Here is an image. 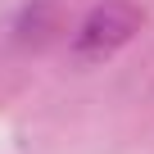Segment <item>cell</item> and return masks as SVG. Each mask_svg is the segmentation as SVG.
Listing matches in <instances>:
<instances>
[{"instance_id":"obj_1","label":"cell","mask_w":154,"mask_h":154,"mask_svg":"<svg viewBox=\"0 0 154 154\" xmlns=\"http://www.w3.org/2000/svg\"><path fill=\"white\" fill-rule=\"evenodd\" d=\"M140 5L136 0H100V5L86 14L82 32H77V54L82 59H104L118 45H127L140 32Z\"/></svg>"}]
</instances>
